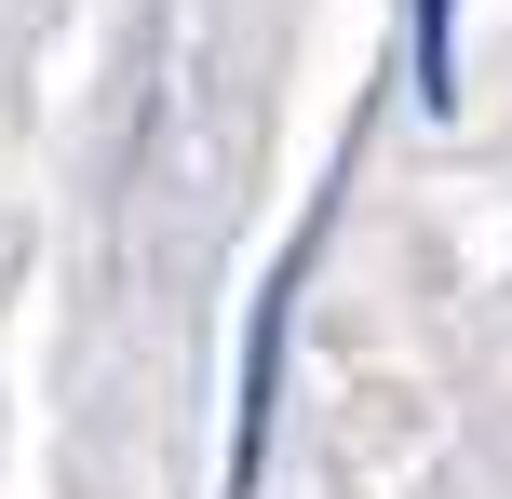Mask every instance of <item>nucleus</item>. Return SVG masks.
<instances>
[{
    "instance_id": "nucleus-1",
    "label": "nucleus",
    "mask_w": 512,
    "mask_h": 499,
    "mask_svg": "<svg viewBox=\"0 0 512 499\" xmlns=\"http://www.w3.org/2000/svg\"><path fill=\"white\" fill-rule=\"evenodd\" d=\"M324 230V216H310ZM310 230L283 243V270L256 284V338H243V405H230V499H256L270 473V405H283V338H297V270H310Z\"/></svg>"
},
{
    "instance_id": "nucleus-2",
    "label": "nucleus",
    "mask_w": 512,
    "mask_h": 499,
    "mask_svg": "<svg viewBox=\"0 0 512 499\" xmlns=\"http://www.w3.org/2000/svg\"><path fill=\"white\" fill-rule=\"evenodd\" d=\"M405 81H418V108H459V0L405 14Z\"/></svg>"
}]
</instances>
